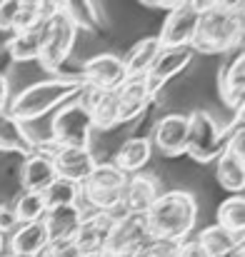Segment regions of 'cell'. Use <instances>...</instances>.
<instances>
[{"label":"cell","instance_id":"obj_8","mask_svg":"<svg viewBox=\"0 0 245 257\" xmlns=\"http://www.w3.org/2000/svg\"><path fill=\"white\" fill-rule=\"evenodd\" d=\"M150 240L143 215H118L100 257H133Z\"/></svg>","mask_w":245,"mask_h":257},{"label":"cell","instance_id":"obj_40","mask_svg":"<svg viewBox=\"0 0 245 257\" xmlns=\"http://www.w3.org/2000/svg\"><path fill=\"white\" fill-rule=\"evenodd\" d=\"M3 257H10V255H3Z\"/></svg>","mask_w":245,"mask_h":257},{"label":"cell","instance_id":"obj_6","mask_svg":"<svg viewBox=\"0 0 245 257\" xmlns=\"http://www.w3.org/2000/svg\"><path fill=\"white\" fill-rule=\"evenodd\" d=\"M225 130L215 122V117L205 110H193L188 115V140L185 155L198 165H210L220 158L225 148Z\"/></svg>","mask_w":245,"mask_h":257},{"label":"cell","instance_id":"obj_33","mask_svg":"<svg viewBox=\"0 0 245 257\" xmlns=\"http://www.w3.org/2000/svg\"><path fill=\"white\" fill-rule=\"evenodd\" d=\"M43 257H85V255L75 247L73 240H50V245L43 252Z\"/></svg>","mask_w":245,"mask_h":257},{"label":"cell","instance_id":"obj_3","mask_svg":"<svg viewBox=\"0 0 245 257\" xmlns=\"http://www.w3.org/2000/svg\"><path fill=\"white\" fill-rule=\"evenodd\" d=\"M198 225V200L193 192L170 190L160 192L153 207L145 212V227L150 240L183 242Z\"/></svg>","mask_w":245,"mask_h":257},{"label":"cell","instance_id":"obj_10","mask_svg":"<svg viewBox=\"0 0 245 257\" xmlns=\"http://www.w3.org/2000/svg\"><path fill=\"white\" fill-rule=\"evenodd\" d=\"M75 78L83 83V87L115 92L118 87L128 80V73H125V65H123L120 55L100 53V55H95V58L83 63L80 70L75 73Z\"/></svg>","mask_w":245,"mask_h":257},{"label":"cell","instance_id":"obj_15","mask_svg":"<svg viewBox=\"0 0 245 257\" xmlns=\"http://www.w3.org/2000/svg\"><path fill=\"white\" fill-rule=\"evenodd\" d=\"M160 195V182L155 175L150 172H138L130 175L125 182V192H123V202H120V212L123 215H143L153 207V202Z\"/></svg>","mask_w":245,"mask_h":257},{"label":"cell","instance_id":"obj_38","mask_svg":"<svg viewBox=\"0 0 245 257\" xmlns=\"http://www.w3.org/2000/svg\"><path fill=\"white\" fill-rule=\"evenodd\" d=\"M5 255V237H3V235H0V257Z\"/></svg>","mask_w":245,"mask_h":257},{"label":"cell","instance_id":"obj_34","mask_svg":"<svg viewBox=\"0 0 245 257\" xmlns=\"http://www.w3.org/2000/svg\"><path fill=\"white\" fill-rule=\"evenodd\" d=\"M18 3H20V0H3V3H0V30L13 33L15 15H18Z\"/></svg>","mask_w":245,"mask_h":257},{"label":"cell","instance_id":"obj_19","mask_svg":"<svg viewBox=\"0 0 245 257\" xmlns=\"http://www.w3.org/2000/svg\"><path fill=\"white\" fill-rule=\"evenodd\" d=\"M115 95L120 100V120H123V125L130 122V120H138L150 107V102L155 100L150 95V90H148L145 78H128L123 85L115 90Z\"/></svg>","mask_w":245,"mask_h":257},{"label":"cell","instance_id":"obj_37","mask_svg":"<svg viewBox=\"0 0 245 257\" xmlns=\"http://www.w3.org/2000/svg\"><path fill=\"white\" fill-rule=\"evenodd\" d=\"M10 65H13V58H10L8 48L3 45V48H0V78H8V70H10Z\"/></svg>","mask_w":245,"mask_h":257},{"label":"cell","instance_id":"obj_35","mask_svg":"<svg viewBox=\"0 0 245 257\" xmlns=\"http://www.w3.org/2000/svg\"><path fill=\"white\" fill-rule=\"evenodd\" d=\"M175 257H205V252L200 250V245L195 242V237H188V240L178 242Z\"/></svg>","mask_w":245,"mask_h":257},{"label":"cell","instance_id":"obj_29","mask_svg":"<svg viewBox=\"0 0 245 257\" xmlns=\"http://www.w3.org/2000/svg\"><path fill=\"white\" fill-rule=\"evenodd\" d=\"M218 222L223 230L233 232V235H243L245 230V197L243 195H230L218 205Z\"/></svg>","mask_w":245,"mask_h":257},{"label":"cell","instance_id":"obj_13","mask_svg":"<svg viewBox=\"0 0 245 257\" xmlns=\"http://www.w3.org/2000/svg\"><path fill=\"white\" fill-rule=\"evenodd\" d=\"M195 53L190 48H163L155 58V63L150 65V70L145 73V83L153 97H158V92L163 90L175 75H180L190 63H193Z\"/></svg>","mask_w":245,"mask_h":257},{"label":"cell","instance_id":"obj_18","mask_svg":"<svg viewBox=\"0 0 245 257\" xmlns=\"http://www.w3.org/2000/svg\"><path fill=\"white\" fill-rule=\"evenodd\" d=\"M218 92H220V100L225 102V107H230L233 112L245 110V55H243V50H238L233 58H228L220 65Z\"/></svg>","mask_w":245,"mask_h":257},{"label":"cell","instance_id":"obj_24","mask_svg":"<svg viewBox=\"0 0 245 257\" xmlns=\"http://www.w3.org/2000/svg\"><path fill=\"white\" fill-rule=\"evenodd\" d=\"M85 207L83 205H70V207H60V210H48L43 222L48 227L50 240H73L78 225H80Z\"/></svg>","mask_w":245,"mask_h":257},{"label":"cell","instance_id":"obj_2","mask_svg":"<svg viewBox=\"0 0 245 257\" xmlns=\"http://www.w3.org/2000/svg\"><path fill=\"white\" fill-rule=\"evenodd\" d=\"M83 90V83L75 75H58V78H48V80H40L35 85H28L25 90H20L15 97H10L8 107H5V115L28 127V125H35L40 117L55 112L63 102L78 97Z\"/></svg>","mask_w":245,"mask_h":257},{"label":"cell","instance_id":"obj_25","mask_svg":"<svg viewBox=\"0 0 245 257\" xmlns=\"http://www.w3.org/2000/svg\"><path fill=\"white\" fill-rule=\"evenodd\" d=\"M40 43H43V25L23 33H13L5 43L13 63H33L40 58Z\"/></svg>","mask_w":245,"mask_h":257},{"label":"cell","instance_id":"obj_36","mask_svg":"<svg viewBox=\"0 0 245 257\" xmlns=\"http://www.w3.org/2000/svg\"><path fill=\"white\" fill-rule=\"evenodd\" d=\"M8 102H10V83L8 78H0V115L5 112Z\"/></svg>","mask_w":245,"mask_h":257},{"label":"cell","instance_id":"obj_23","mask_svg":"<svg viewBox=\"0 0 245 257\" xmlns=\"http://www.w3.org/2000/svg\"><path fill=\"white\" fill-rule=\"evenodd\" d=\"M160 43L155 35H148V38H140L130 50L128 55L123 58V65H125V73L128 78H145V73L150 70V65L155 63L158 53H160Z\"/></svg>","mask_w":245,"mask_h":257},{"label":"cell","instance_id":"obj_22","mask_svg":"<svg viewBox=\"0 0 245 257\" xmlns=\"http://www.w3.org/2000/svg\"><path fill=\"white\" fill-rule=\"evenodd\" d=\"M55 180V168L48 153L33 150L28 158H23L20 165V185L25 192H43Z\"/></svg>","mask_w":245,"mask_h":257},{"label":"cell","instance_id":"obj_11","mask_svg":"<svg viewBox=\"0 0 245 257\" xmlns=\"http://www.w3.org/2000/svg\"><path fill=\"white\" fill-rule=\"evenodd\" d=\"M38 150L50 155L53 168H55V177H63L68 182H75V185H80L98 165V160H95L90 148H53V145H43Z\"/></svg>","mask_w":245,"mask_h":257},{"label":"cell","instance_id":"obj_7","mask_svg":"<svg viewBox=\"0 0 245 257\" xmlns=\"http://www.w3.org/2000/svg\"><path fill=\"white\" fill-rule=\"evenodd\" d=\"M75 40H78V28L73 25V20L65 15L63 5L58 3L55 15L43 25V43H40L38 63L48 73H58L68 63V58L75 48Z\"/></svg>","mask_w":245,"mask_h":257},{"label":"cell","instance_id":"obj_39","mask_svg":"<svg viewBox=\"0 0 245 257\" xmlns=\"http://www.w3.org/2000/svg\"><path fill=\"white\" fill-rule=\"evenodd\" d=\"M233 257H245V250H243V252H238V255H233Z\"/></svg>","mask_w":245,"mask_h":257},{"label":"cell","instance_id":"obj_27","mask_svg":"<svg viewBox=\"0 0 245 257\" xmlns=\"http://www.w3.org/2000/svg\"><path fill=\"white\" fill-rule=\"evenodd\" d=\"M40 195H43V202H45V212L70 207V205H80V185L68 182L63 177H55Z\"/></svg>","mask_w":245,"mask_h":257},{"label":"cell","instance_id":"obj_4","mask_svg":"<svg viewBox=\"0 0 245 257\" xmlns=\"http://www.w3.org/2000/svg\"><path fill=\"white\" fill-rule=\"evenodd\" d=\"M128 175L118 170L113 163H98L95 170L80 182V200L85 210L93 212H108V215H123L120 202L125 192Z\"/></svg>","mask_w":245,"mask_h":257},{"label":"cell","instance_id":"obj_16","mask_svg":"<svg viewBox=\"0 0 245 257\" xmlns=\"http://www.w3.org/2000/svg\"><path fill=\"white\" fill-rule=\"evenodd\" d=\"M185 140H188V115L170 112L153 125V135H150L153 150L158 148L165 158L185 155Z\"/></svg>","mask_w":245,"mask_h":257},{"label":"cell","instance_id":"obj_32","mask_svg":"<svg viewBox=\"0 0 245 257\" xmlns=\"http://www.w3.org/2000/svg\"><path fill=\"white\" fill-rule=\"evenodd\" d=\"M178 242H165V240H148L133 257H175Z\"/></svg>","mask_w":245,"mask_h":257},{"label":"cell","instance_id":"obj_26","mask_svg":"<svg viewBox=\"0 0 245 257\" xmlns=\"http://www.w3.org/2000/svg\"><path fill=\"white\" fill-rule=\"evenodd\" d=\"M215 177H218L220 187H225L228 192L243 195V190H245V160L223 150L220 158L215 160Z\"/></svg>","mask_w":245,"mask_h":257},{"label":"cell","instance_id":"obj_17","mask_svg":"<svg viewBox=\"0 0 245 257\" xmlns=\"http://www.w3.org/2000/svg\"><path fill=\"white\" fill-rule=\"evenodd\" d=\"M78 100L85 105L95 130H113V127L123 125V120H120V100H118L115 92L83 87Z\"/></svg>","mask_w":245,"mask_h":257},{"label":"cell","instance_id":"obj_30","mask_svg":"<svg viewBox=\"0 0 245 257\" xmlns=\"http://www.w3.org/2000/svg\"><path fill=\"white\" fill-rule=\"evenodd\" d=\"M10 210H13L18 225H23V222H38V220L45 217V202H43V195L40 192H25V190H20L13 197Z\"/></svg>","mask_w":245,"mask_h":257},{"label":"cell","instance_id":"obj_28","mask_svg":"<svg viewBox=\"0 0 245 257\" xmlns=\"http://www.w3.org/2000/svg\"><path fill=\"white\" fill-rule=\"evenodd\" d=\"M0 153H18L28 158L33 153V145L25 135V127L13 122L5 112L0 115Z\"/></svg>","mask_w":245,"mask_h":257},{"label":"cell","instance_id":"obj_5","mask_svg":"<svg viewBox=\"0 0 245 257\" xmlns=\"http://www.w3.org/2000/svg\"><path fill=\"white\" fill-rule=\"evenodd\" d=\"M93 120L78 97L63 102L53 117H50V127H48V138L43 140V145H53V148H90V138H93ZM38 145V148H43ZM35 148V150H38Z\"/></svg>","mask_w":245,"mask_h":257},{"label":"cell","instance_id":"obj_31","mask_svg":"<svg viewBox=\"0 0 245 257\" xmlns=\"http://www.w3.org/2000/svg\"><path fill=\"white\" fill-rule=\"evenodd\" d=\"M63 5V10H65V15L73 20V25L78 28V30H95L98 28V23H100V18H98V8L93 5V3H60Z\"/></svg>","mask_w":245,"mask_h":257},{"label":"cell","instance_id":"obj_14","mask_svg":"<svg viewBox=\"0 0 245 257\" xmlns=\"http://www.w3.org/2000/svg\"><path fill=\"white\" fill-rule=\"evenodd\" d=\"M50 245V235L43 220L23 222L5 237V255L10 257H43Z\"/></svg>","mask_w":245,"mask_h":257},{"label":"cell","instance_id":"obj_12","mask_svg":"<svg viewBox=\"0 0 245 257\" xmlns=\"http://www.w3.org/2000/svg\"><path fill=\"white\" fill-rule=\"evenodd\" d=\"M113 222H115V215L85 210L80 225H78V230H75V235H73L75 247H78L85 257H100L103 250H105V240H108V235H110Z\"/></svg>","mask_w":245,"mask_h":257},{"label":"cell","instance_id":"obj_9","mask_svg":"<svg viewBox=\"0 0 245 257\" xmlns=\"http://www.w3.org/2000/svg\"><path fill=\"white\" fill-rule=\"evenodd\" d=\"M198 18H200L198 3H175L165 15L160 33L155 35L160 48H190Z\"/></svg>","mask_w":245,"mask_h":257},{"label":"cell","instance_id":"obj_1","mask_svg":"<svg viewBox=\"0 0 245 257\" xmlns=\"http://www.w3.org/2000/svg\"><path fill=\"white\" fill-rule=\"evenodd\" d=\"M198 8L200 18L190 50L203 55H223L230 50H240L245 33L243 3H198Z\"/></svg>","mask_w":245,"mask_h":257},{"label":"cell","instance_id":"obj_21","mask_svg":"<svg viewBox=\"0 0 245 257\" xmlns=\"http://www.w3.org/2000/svg\"><path fill=\"white\" fill-rule=\"evenodd\" d=\"M195 242L200 245V250L205 257H233L243 252V235H233L228 230H223L220 225H208L198 232Z\"/></svg>","mask_w":245,"mask_h":257},{"label":"cell","instance_id":"obj_20","mask_svg":"<svg viewBox=\"0 0 245 257\" xmlns=\"http://www.w3.org/2000/svg\"><path fill=\"white\" fill-rule=\"evenodd\" d=\"M150 158H153V143H150V138L138 135V138H128L125 143H120V148L115 150V155H113L110 163L123 175L130 177V175L143 172V168L150 163Z\"/></svg>","mask_w":245,"mask_h":257}]
</instances>
